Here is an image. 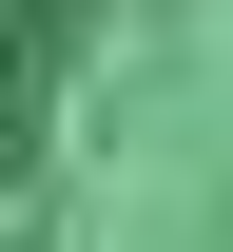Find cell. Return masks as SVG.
<instances>
[{"label":"cell","mask_w":233,"mask_h":252,"mask_svg":"<svg viewBox=\"0 0 233 252\" xmlns=\"http://www.w3.org/2000/svg\"><path fill=\"white\" fill-rule=\"evenodd\" d=\"M98 20H117V0H0V175L39 156V117H59V78H78Z\"/></svg>","instance_id":"6da1fadb"}]
</instances>
